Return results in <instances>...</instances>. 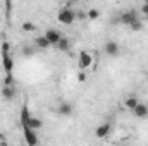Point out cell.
<instances>
[{
	"label": "cell",
	"instance_id": "cell-22",
	"mask_svg": "<svg viewBox=\"0 0 148 146\" xmlns=\"http://www.w3.org/2000/svg\"><path fill=\"white\" fill-rule=\"evenodd\" d=\"M141 12H143L145 16H148V3H143V5H141Z\"/></svg>",
	"mask_w": 148,
	"mask_h": 146
},
{
	"label": "cell",
	"instance_id": "cell-15",
	"mask_svg": "<svg viewBox=\"0 0 148 146\" xmlns=\"http://www.w3.org/2000/svg\"><path fill=\"white\" fill-rule=\"evenodd\" d=\"M140 103V100L136 98V96H129V98H126V102H124V105H126V108H129V110H133L136 105Z\"/></svg>",
	"mask_w": 148,
	"mask_h": 146
},
{
	"label": "cell",
	"instance_id": "cell-7",
	"mask_svg": "<svg viewBox=\"0 0 148 146\" xmlns=\"http://www.w3.org/2000/svg\"><path fill=\"white\" fill-rule=\"evenodd\" d=\"M112 132V126L110 124H102L95 129V136L97 138H107L109 134Z\"/></svg>",
	"mask_w": 148,
	"mask_h": 146
},
{
	"label": "cell",
	"instance_id": "cell-14",
	"mask_svg": "<svg viewBox=\"0 0 148 146\" xmlns=\"http://www.w3.org/2000/svg\"><path fill=\"white\" fill-rule=\"evenodd\" d=\"M26 124H28L29 127H33L35 131H38V129H41V126H43V122H41L40 119H36V117H33V115L29 117V120H28Z\"/></svg>",
	"mask_w": 148,
	"mask_h": 146
},
{
	"label": "cell",
	"instance_id": "cell-23",
	"mask_svg": "<svg viewBox=\"0 0 148 146\" xmlns=\"http://www.w3.org/2000/svg\"><path fill=\"white\" fill-rule=\"evenodd\" d=\"M143 3H148V0H143Z\"/></svg>",
	"mask_w": 148,
	"mask_h": 146
},
{
	"label": "cell",
	"instance_id": "cell-10",
	"mask_svg": "<svg viewBox=\"0 0 148 146\" xmlns=\"http://www.w3.org/2000/svg\"><path fill=\"white\" fill-rule=\"evenodd\" d=\"M45 36H47V40L50 41V45H57V43H59V40L62 38V35H60L57 29H47Z\"/></svg>",
	"mask_w": 148,
	"mask_h": 146
},
{
	"label": "cell",
	"instance_id": "cell-17",
	"mask_svg": "<svg viewBox=\"0 0 148 146\" xmlns=\"http://www.w3.org/2000/svg\"><path fill=\"white\" fill-rule=\"evenodd\" d=\"M86 17H88L90 21H95V19H98V17H100V12H98L97 9H90V10H88V14H86Z\"/></svg>",
	"mask_w": 148,
	"mask_h": 146
},
{
	"label": "cell",
	"instance_id": "cell-5",
	"mask_svg": "<svg viewBox=\"0 0 148 146\" xmlns=\"http://www.w3.org/2000/svg\"><path fill=\"white\" fill-rule=\"evenodd\" d=\"M103 52H105L109 57H117L119 52H121V46H119V43H115V41H107L105 46H103Z\"/></svg>",
	"mask_w": 148,
	"mask_h": 146
},
{
	"label": "cell",
	"instance_id": "cell-1",
	"mask_svg": "<svg viewBox=\"0 0 148 146\" xmlns=\"http://www.w3.org/2000/svg\"><path fill=\"white\" fill-rule=\"evenodd\" d=\"M57 19H59V23H62L64 26H71L74 21H76V12H74L73 9H69V7H64V9L59 10Z\"/></svg>",
	"mask_w": 148,
	"mask_h": 146
},
{
	"label": "cell",
	"instance_id": "cell-19",
	"mask_svg": "<svg viewBox=\"0 0 148 146\" xmlns=\"http://www.w3.org/2000/svg\"><path fill=\"white\" fill-rule=\"evenodd\" d=\"M3 84H5V86H12V84H14V76H12V72H5Z\"/></svg>",
	"mask_w": 148,
	"mask_h": 146
},
{
	"label": "cell",
	"instance_id": "cell-6",
	"mask_svg": "<svg viewBox=\"0 0 148 146\" xmlns=\"http://www.w3.org/2000/svg\"><path fill=\"white\" fill-rule=\"evenodd\" d=\"M133 113H134V117H138V119H147L148 117V105L140 102V103L133 108Z\"/></svg>",
	"mask_w": 148,
	"mask_h": 146
},
{
	"label": "cell",
	"instance_id": "cell-20",
	"mask_svg": "<svg viewBox=\"0 0 148 146\" xmlns=\"http://www.w3.org/2000/svg\"><path fill=\"white\" fill-rule=\"evenodd\" d=\"M35 48H36V46H35ZM35 48H33V46H24V48H23V55H24V57H31V55L35 53Z\"/></svg>",
	"mask_w": 148,
	"mask_h": 146
},
{
	"label": "cell",
	"instance_id": "cell-12",
	"mask_svg": "<svg viewBox=\"0 0 148 146\" xmlns=\"http://www.w3.org/2000/svg\"><path fill=\"white\" fill-rule=\"evenodd\" d=\"M55 46H57V50H60V52H69V48H71V41L62 35V38L59 40V43H57Z\"/></svg>",
	"mask_w": 148,
	"mask_h": 146
},
{
	"label": "cell",
	"instance_id": "cell-9",
	"mask_svg": "<svg viewBox=\"0 0 148 146\" xmlns=\"http://www.w3.org/2000/svg\"><path fill=\"white\" fill-rule=\"evenodd\" d=\"M0 93H2V98L7 100V102H10V100L16 98V89H14V86H5V84H3V88H2Z\"/></svg>",
	"mask_w": 148,
	"mask_h": 146
},
{
	"label": "cell",
	"instance_id": "cell-11",
	"mask_svg": "<svg viewBox=\"0 0 148 146\" xmlns=\"http://www.w3.org/2000/svg\"><path fill=\"white\" fill-rule=\"evenodd\" d=\"M35 46H36L38 50H47V48L50 46V41L47 40L45 35H43V36H36L35 38Z\"/></svg>",
	"mask_w": 148,
	"mask_h": 146
},
{
	"label": "cell",
	"instance_id": "cell-3",
	"mask_svg": "<svg viewBox=\"0 0 148 146\" xmlns=\"http://www.w3.org/2000/svg\"><path fill=\"white\" fill-rule=\"evenodd\" d=\"M136 19H138V14H136L134 9H129V10H126V12H122V14L119 16V21H121V24H124V26H129V24L134 23Z\"/></svg>",
	"mask_w": 148,
	"mask_h": 146
},
{
	"label": "cell",
	"instance_id": "cell-16",
	"mask_svg": "<svg viewBox=\"0 0 148 146\" xmlns=\"http://www.w3.org/2000/svg\"><path fill=\"white\" fill-rule=\"evenodd\" d=\"M23 31H26V33H35L36 31V26L33 24V23H29V21H26V23H23Z\"/></svg>",
	"mask_w": 148,
	"mask_h": 146
},
{
	"label": "cell",
	"instance_id": "cell-18",
	"mask_svg": "<svg viewBox=\"0 0 148 146\" xmlns=\"http://www.w3.org/2000/svg\"><path fill=\"white\" fill-rule=\"evenodd\" d=\"M129 29H133V31H141V29H143V23H141L140 19H136L134 23L129 24Z\"/></svg>",
	"mask_w": 148,
	"mask_h": 146
},
{
	"label": "cell",
	"instance_id": "cell-24",
	"mask_svg": "<svg viewBox=\"0 0 148 146\" xmlns=\"http://www.w3.org/2000/svg\"><path fill=\"white\" fill-rule=\"evenodd\" d=\"M71 2H77V0H71Z\"/></svg>",
	"mask_w": 148,
	"mask_h": 146
},
{
	"label": "cell",
	"instance_id": "cell-8",
	"mask_svg": "<svg viewBox=\"0 0 148 146\" xmlns=\"http://www.w3.org/2000/svg\"><path fill=\"white\" fill-rule=\"evenodd\" d=\"M57 113L59 115H64V117H69L73 113V105L67 103V102H60L59 107H57Z\"/></svg>",
	"mask_w": 148,
	"mask_h": 146
},
{
	"label": "cell",
	"instance_id": "cell-2",
	"mask_svg": "<svg viewBox=\"0 0 148 146\" xmlns=\"http://www.w3.org/2000/svg\"><path fill=\"white\" fill-rule=\"evenodd\" d=\"M23 126V131H24V139H26V143L31 146L38 145V136H36V131L33 129V127H29L28 124H21Z\"/></svg>",
	"mask_w": 148,
	"mask_h": 146
},
{
	"label": "cell",
	"instance_id": "cell-21",
	"mask_svg": "<svg viewBox=\"0 0 148 146\" xmlns=\"http://www.w3.org/2000/svg\"><path fill=\"white\" fill-rule=\"evenodd\" d=\"M84 79H86V74H84V72H83V71H81V72L77 74V81H81V83H83Z\"/></svg>",
	"mask_w": 148,
	"mask_h": 146
},
{
	"label": "cell",
	"instance_id": "cell-4",
	"mask_svg": "<svg viewBox=\"0 0 148 146\" xmlns=\"http://www.w3.org/2000/svg\"><path fill=\"white\" fill-rule=\"evenodd\" d=\"M79 69L81 71H86V69H90L91 67V64H93V59H91V55L86 52V50H81V53H79Z\"/></svg>",
	"mask_w": 148,
	"mask_h": 146
},
{
	"label": "cell",
	"instance_id": "cell-13",
	"mask_svg": "<svg viewBox=\"0 0 148 146\" xmlns=\"http://www.w3.org/2000/svg\"><path fill=\"white\" fill-rule=\"evenodd\" d=\"M29 117H31V113H29L28 105H23V108H21V115H19V120H21V124H26V122L29 120Z\"/></svg>",
	"mask_w": 148,
	"mask_h": 146
}]
</instances>
